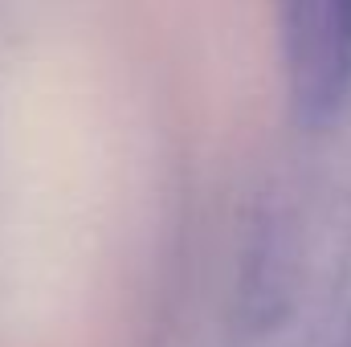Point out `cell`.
I'll return each mask as SVG.
<instances>
[{"label": "cell", "mask_w": 351, "mask_h": 347, "mask_svg": "<svg viewBox=\"0 0 351 347\" xmlns=\"http://www.w3.org/2000/svg\"><path fill=\"white\" fill-rule=\"evenodd\" d=\"M331 347H351V302H348V311H343V319H339V327H335Z\"/></svg>", "instance_id": "3"}, {"label": "cell", "mask_w": 351, "mask_h": 347, "mask_svg": "<svg viewBox=\"0 0 351 347\" xmlns=\"http://www.w3.org/2000/svg\"><path fill=\"white\" fill-rule=\"evenodd\" d=\"M339 115L298 127L306 147L269 176L258 196L233 286V327L245 347H290L335 302L351 254V139Z\"/></svg>", "instance_id": "1"}, {"label": "cell", "mask_w": 351, "mask_h": 347, "mask_svg": "<svg viewBox=\"0 0 351 347\" xmlns=\"http://www.w3.org/2000/svg\"><path fill=\"white\" fill-rule=\"evenodd\" d=\"M278 49L294 127L351 110V0H274Z\"/></svg>", "instance_id": "2"}]
</instances>
